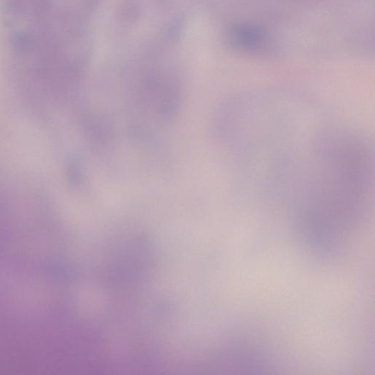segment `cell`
I'll use <instances>...</instances> for the list:
<instances>
[{
	"label": "cell",
	"mask_w": 375,
	"mask_h": 375,
	"mask_svg": "<svg viewBox=\"0 0 375 375\" xmlns=\"http://www.w3.org/2000/svg\"><path fill=\"white\" fill-rule=\"evenodd\" d=\"M373 157L366 140L342 129L319 138L292 200L294 215L309 229L350 235L369 209Z\"/></svg>",
	"instance_id": "6da1fadb"
}]
</instances>
